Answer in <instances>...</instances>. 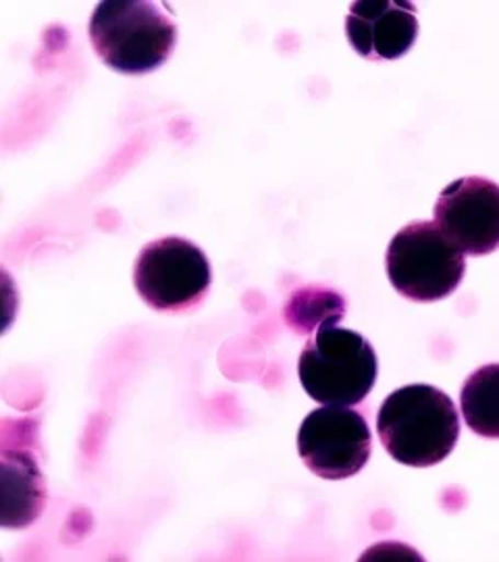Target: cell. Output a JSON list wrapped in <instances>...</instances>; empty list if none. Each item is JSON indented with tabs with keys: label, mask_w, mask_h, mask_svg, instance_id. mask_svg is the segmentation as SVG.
I'll list each match as a JSON object with an SVG mask.
<instances>
[{
	"label": "cell",
	"mask_w": 499,
	"mask_h": 562,
	"mask_svg": "<svg viewBox=\"0 0 499 562\" xmlns=\"http://www.w3.org/2000/svg\"><path fill=\"white\" fill-rule=\"evenodd\" d=\"M88 34L100 59L125 76L157 71L178 44L175 21L148 0L100 2Z\"/></svg>",
	"instance_id": "2"
},
{
	"label": "cell",
	"mask_w": 499,
	"mask_h": 562,
	"mask_svg": "<svg viewBox=\"0 0 499 562\" xmlns=\"http://www.w3.org/2000/svg\"><path fill=\"white\" fill-rule=\"evenodd\" d=\"M345 304L338 292L325 288H304L285 306L290 327L302 334H315L325 323H340Z\"/></svg>",
	"instance_id": "11"
},
{
	"label": "cell",
	"mask_w": 499,
	"mask_h": 562,
	"mask_svg": "<svg viewBox=\"0 0 499 562\" xmlns=\"http://www.w3.org/2000/svg\"><path fill=\"white\" fill-rule=\"evenodd\" d=\"M377 431L394 461L420 469L433 467L458 443V408L433 385H406L381 404Z\"/></svg>",
	"instance_id": "1"
},
{
	"label": "cell",
	"mask_w": 499,
	"mask_h": 562,
	"mask_svg": "<svg viewBox=\"0 0 499 562\" xmlns=\"http://www.w3.org/2000/svg\"><path fill=\"white\" fill-rule=\"evenodd\" d=\"M0 480V525L25 529L38 521L48 494L36 459L27 450L2 448Z\"/></svg>",
	"instance_id": "9"
},
{
	"label": "cell",
	"mask_w": 499,
	"mask_h": 562,
	"mask_svg": "<svg viewBox=\"0 0 499 562\" xmlns=\"http://www.w3.org/2000/svg\"><path fill=\"white\" fill-rule=\"evenodd\" d=\"M345 36L364 59H399L419 38L417 4L396 0L354 2L345 18Z\"/></svg>",
	"instance_id": "8"
},
{
	"label": "cell",
	"mask_w": 499,
	"mask_h": 562,
	"mask_svg": "<svg viewBox=\"0 0 499 562\" xmlns=\"http://www.w3.org/2000/svg\"><path fill=\"white\" fill-rule=\"evenodd\" d=\"M298 452L304 464L322 480H348L371 459L373 434L352 406H322L299 425Z\"/></svg>",
	"instance_id": "6"
},
{
	"label": "cell",
	"mask_w": 499,
	"mask_h": 562,
	"mask_svg": "<svg viewBox=\"0 0 499 562\" xmlns=\"http://www.w3.org/2000/svg\"><path fill=\"white\" fill-rule=\"evenodd\" d=\"M464 271V252L450 241L438 223H408L389 241L387 276L408 301L447 299L456 292Z\"/></svg>",
	"instance_id": "4"
},
{
	"label": "cell",
	"mask_w": 499,
	"mask_h": 562,
	"mask_svg": "<svg viewBox=\"0 0 499 562\" xmlns=\"http://www.w3.org/2000/svg\"><path fill=\"white\" fill-rule=\"evenodd\" d=\"M213 281L202 248L183 238H160L141 248L134 285L141 301L159 313H188L200 306Z\"/></svg>",
	"instance_id": "5"
},
{
	"label": "cell",
	"mask_w": 499,
	"mask_h": 562,
	"mask_svg": "<svg viewBox=\"0 0 499 562\" xmlns=\"http://www.w3.org/2000/svg\"><path fill=\"white\" fill-rule=\"evenodd\" d=\"M460 408L466 425L489 440H499V364H485L462 385Z\"/></svg>",
	"instance_id": "10"
},
{
	"label": "cell",
	"mask_w": 499,
	"mask_h": 562,
	"mask_svg": "<svg viewBox=\"0 0 499 562\" xmlns=\"http://www.w3.org/2000/svg\"><path fill=\"white\" fill-rule=\"evenodd\" d=\"M377 373L371 341L338 323L320 325L299 355V383L325 406H356L373 392Z\"/></svg>",
	"instance_id": "3"
},
{
	"label": "cell",
	"mask_w": 499,
	"mask_h": 562,
	"mask_svg": "<svg viewBox=\"0 0 499 562\" xmlns=\"http://www.w3.org/2000/svg\"><path fill=\"white\" fill-rule=\"evenodd\" d=\"M435 223L464 255L483 257L499 248V186L485 178H460L435 204Z\"/></svg>",
	"instance_id": "7"
}]
</instances>
